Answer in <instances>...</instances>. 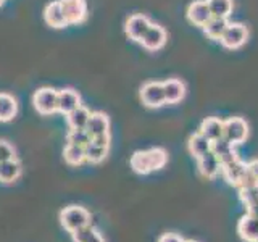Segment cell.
<instances>
[{"mask_svg":"<svg viewBox=\"0 0 258 242\" xmlns=\"http://www.w3.org/2000/svg\"><path fill=\"white\" fill-rule=\"evenodd\" d=\"M168 161V153L165 149H149V150H137L133 153L131 160V168L137 174H149L152 171L161 169Z\"/></svg>","mask_w":258,"mask_h":242,"instance_id":"obj_1","label":"cell"},{"mask_svg":"<svg viewBox=\"0 0 258 242\" xmlns=\"http://www.w3.org/2000/svg\"><path fill=\"white\" fill-rule=\"evenodd\" d=\"M60 223L68 232H75L87 224H92V215L81 205H68L60 212Z\"/></svg>","mask_w":258,"mask_h":242,"instance_id":"obj_2","label":"cell"},{"mask_svg":"<svg viewBox=\"0 0 258 242\" xmlns=\"http://www.w3.org/2000/svg\"><path fill=\"white\" fill-rule=\"evenodd\" d=\"M32 103L40 115H53L58 105V91L52 87H40L32 95Z\"/></svg>","mask_w":258,"mask_h":242,"instance_id":"obj_3","label":"cell"},{"mask_svg":"<svg viewBox=\"0 0 258 242\" xmlns=\"http://www.w3.org/2000/svg\"><path fill=\"white\" fill-rule=\"evenodd\" d=\"M141 100L149 108H160L166 103L163 83H153L149 81L141 87Z\"/></svg>","mask_w":258,"mask_h":242,"instance_id":"obj_4","label":"cell"},{"mask_svg":"<svg viewBox=\"0 0 258 242\" xmlns=\"http://www.w3.org/2000/svg\"><path fill=\"white\" fill-rule=\"evenodd\" d=\"M248 136V125L244 118L234 116L224 121V134L223 137L226 141H229L232 145H239L245 142Z\"/></svg>","mask_w":258,"mask_h":242,"instance_id":"obj_5","label":"cell"},{"mask_svg":"<svg viewBox=\"0 0 258 242\" xmlns=\"http://www.w3.org/2000/svg\"><path fill=\"white\" fill-rule=\"evenodd\" d=\"M247 39H248V29L244 26V24L229 23L228 28L224 31V34L220 39V42L223 47L234 50V48H239L244 45L247 42Z\"/></svg>","mask_w":258,"mask_h":242,"instance_id":"obj_6","label":"cell"},{"mask_svg":"<svg viewBox=\"0 0 258 242\" xmlns=\"http://www.w3.org/2000/svg\"><path fill=\"white\" fill-rule=\"evenodd\" d=\"M68 24H81L87 18L86 0H60Z\"/></svg>","mask_w":258,"mask_h":242,"instance_id":"obj_7","label":"cell"},{"mask_svg":"<svg viewBox=\"0 0 258 242\" xmlns=\"http://www.w3.org/2000/svg\"><path fill=\"white\" fill-rule=\"evenodd\" d=\"M221 173L224 176V179L228 181L231 186L240 188V184L244 183L245 174H247V163L236 158V160L229 161V163L221 165Z\"/></svg>","mask_w":258,"mask_h":242,"instance_id":"obj_8","label":"cell"},{"mask_svg":"<svg viewBox=\"0 0 258 242\" xmlns=\"http://www.w3.org/2000/svg\"><path fill=\"white\" fill-rule=\"evenodd\" d=\"M150 21L147 16L144 15H133L129 16L126 20V24H124V31L129 39L133 40H137V42H141L144 34L147 32V29L150 28Z\"/></svg>","mask_w":258,"mask_h":242,"instance_id":"obj_9","label":"cell"},{"mask_svg":"<svg viewBox=\"0 0 258 242\" xmlns=\"http://www.w3.org/2000/svg\"><path fill=\"white\" fill-rule=\"evenodd\" d=\"M187 18L192 24L204 28L205 24L213 18V15L208 8L207 0H196L194 4H190L187 8Z\"/></svg>","mask_w":258,"mask_h":242,"instance_id":"obj_10","label":"cell"},{"mask_svg":"<svg viewBox=\"0 0 258 242\" xmlns=\"http://www.w3.org/2000/svg\"><path fill=\"white\" fill-rule=\"evenodd\" d=\"M166 31L158 24H150V28L144 34L141 44L147 50H160L166 44Z\"/></svg>","mask_w":258,"mask_h":242,"instance_id":"obj_11","label":"cell"},{"mask_svg":"<svg viewBox=\"0 0 258 242\" xmlns=\"http://www.w3.org/2000/svg\"><path fill=\"white\" fill-rule=\"evenodd\" d=\"M197 166L200 174L207 177V179H213V177L218 176V173L221 171V163L215 153L210 150L207 153H204L202 157L197 158Z\"/></svg>","mask_w":258,"mask_h":242,"instance_id":"obj_12","label":"cell"},{"mask_svg":"<svg viewBox=\"0 0 258 242\" xmlns=\"http://www.w3.org/2000/svg\"><path fill=\"white\" fill-rule=\"evenodd\" d=\"M44 20L50 28L55 29H61L64 26H68L67 16L63 13V8L60 0H55V2H50L44 10Z\"/></svg>","mask_w":258,"mask_h":242,"instance_id":"obj_13","label":"cell"},{"mask_svg":"<svg viewBox=\"0 0 258 242\" xmlns=\"http://www.w3.org/2000/svg\"><path fill=\"white\" fill-rule=\"evenodd\" d=\"M86 129H87V133L91 134V137L110 134V118L102 111H92L91 118L87 121Z\"/></svg>","mask_w":258,"mask_h":242,"instance_id":"obj_14","label":"cell"},{"mask_svg":"<svg viewBox=\"0 0 258 242\" xmlns=\"http://www.w3.org/2000/svg\"><path fill=\"white\" fill-rule=\"evenodd\" d=\"M237 232L245 242H258V218L244 215L237 223Z\"/></svg>","mask_w":258,"mask_h":242,"instance_id":"obj_15","label":"cell"},{"mask_svg":"<svg viewBox=\"0 0 258 242\" xmlns=\"http://www.w3.org/2000/svg\"><path fill=\"white\" fill-rule=\"evenodd\" d=\"M81 105V95L75 89H63L58 91V105H56V111L68 115L75 108H78Z\"/></svg>","mask_w":258,"mask_h":242,"instance_id":"obj_16","label":"cell"},{"mask_svg":"<svg viewBox=\"0 0 258 242\" xmlns=\"http://www.w3.org/2000/svg\"><path fill=\"white\" fill-rule=\"evenodd\" d=\"M23 173V166L18 158L0 161V183L12 184L15 183Z\"/></svg>","mask_w":258,"mask_h":242,"instance_id":"obj_17","label":"cell"},{"mask_svg":"<svg viewBox=\"0 0 258 242\" xmlns=\"http://www.w3.org/2000/svg\"><path fill=\"white\" fill-rule=\"evenodd\" d=\"M212 152L218 157L221 165H226V163H229V161L239 158L236 150H234V145L229 141H226L224 137L212 142Z\"/></svg>","mask_w":258,"mask_h":242,"instance_id":"obj_18","label":"cell"},{"mask_svg":"<svg viewBox=\"0 0 258 242\" xmlns=\"http://www.w3.org/2000/svg\"><path fill=\"white\" fill-rule=\"evenodd\" d=\"M200 133L204 134L210 142H215L218 139H221L224 134V121L220 118H207L202 121L200 125Z\"/></svg>","mask_w":258,"mask_h":242,"instance_id":"obj_19","label":"cell"},{"mask_svg":"<svg viewBox=\"0 0 258 242\" xmlns=\"http://www.w3.org/2000/svg\"><path fill=\"white\" fill-rule=\"evenodd\" d=\"M239 197L247 207V213L258 218V184L239 188Z\"/></svg>","mask_w":258,"mask_h":242,"instance_id":"obj_20","label":"cell"},{"mask_svg":"<svg viewBox=\"0 0 258 242\" xmlns=\"http://www.w3.org/2000/svg\"><path fill=\"white\" fill-rule=\"evenodd\" d=\"M18 113V102L13 95L2 92L0 94V123H8Z\"/></svg>","mask_w":258,"mask_h":242,"instance_id":"obj_21","label":"cell"},{"mask_svg":"<svg viewBox=\"0 0 258 242\" xmlns=\"http://www.w3.org/2000/svg\"><path fill=\"white\" fill-rule=\"evenodd\" d=\"M163 89H165V99L166 103H177L184 99L185 95V86L182 81L179 79H168L163 83Z\"/></svg>","mask_w":258,"mask_h":242,"instance_id":"obj_22","label":"cell"},{"mask_svg":"<svg viewBox=\"0 0 258 242\" xmlns=\"http://www.w3.org/2000/svg\"><path fill=\"white\" fill-rule=\"evenodd\" d=\"M91 110L84 105H79L78 108H75L71 113L67 115V121H68V126L70 129H86L87 126V121L91 118Z\"/></svg>","mask_w":258,"mask_h":242,"instance_id":"obj_23","label":"cell"},{"mask_svg":"<svg viewBox=\"0 0 258 242\" xmlns=\"http://www.w3.org/2000/svg\"><path fill=\"white\" fill-rule=\"evenodd\" d=\"M63 158H64V161H67L68 165L79 166V165H83L86 161V149L83 147V145L67 142V145H64V150H63Z\"/></svg>","mask_w":258,"mask_h":242,"instance_id":"obj_24","label":"cell"},{"mask_svg":"<svg viewBox=\"0 0 258 242\" xmlns=\"http://www.w3.org/2000/svg\"><path fill=\"white\" fill-rule=\"evenodd\" d=\"M187 147H189V152H190V155L192 157H202L204 153L210 152L212 150V142H210L207 137L202 134L200 131L196 133V134H192L189 137V144H187Z\"/></svg>","mask_w":258,"mask_h":242,"instance_id":"obj_25","label":"cell"},{"mask_svg":"<svg viewBox=\"0 0 258 242\" xmlns=\"http://www.w3.org/2000/svg\"><path fill=\"white\" fill-rule=\"evenodd\" d=\"M84 149H86V161L94 163V165H99L105 158H107L110 147H107V145H100V144H97L91 139V142H89Z\"/></svg>","mask_w":258,"mask_h":242,"instance_id":"obj_26","label":"cell"},{"mask_svg":"<svg viewBox=\"0 0 258 242\" xmlns=\"http://www.w3.org/2000/svg\"><path fill=\"white\" fill-rule=\"evenodd\" d=\"M73 242H105L100 231L94 228L92 224H87L75 232H71Z\"/></svg>","mask_w":258,"mask_h":242,"instance_id":"obj_27","label":"cell"},{"mask_svg":"<svg viewBox=\"0 0 258 242\" xmlns=\"http://www.w3.org/2000/svg\"><path fill=\"white\" fill-rule=\"evenodd\" d=\"M228 21H226V18H213L210 20L205 26H204V32L207 34V37H210L212 40H220L221 36L224 34L226 28H228Z\"/></svg>","mask_w":258,"mask_h":242,"instance_id":"obj_28","label":"cell"},{"mask_svg":"<svg viewBox=\"0 0 258 242\" xmlns=\"http://www.w3.org/2000/svg\"><path fill=\"white\" fill-rule=\"evenodd\" d=\"M207 4L215 18H228L232 13V0H207Z\"/></svg>","mask_w":258,"mask_h":242,"instance_id":"obj_29","label":"cell"},{"mask_svg":"<svg viewBox=\"0 0 258 242\" xmlns=\"http://www.w3.org/2000/svg\"><path fill=\"white\" fill-rule=\"evenodd\" d=\"M67 141L70 144H78L86 147V145L91 142V134L87 133V129H70Z\"/></svg>","mask_w":258,"mask_h":242,"instance_id":"obj_30","label":"cell"},{"mask_svg":"<svg viewBox=\"0 0 258 242\" xmlns=\"http://www.w3.org/2000/svg\"><path fill=\"white\" fill-rule=\"evenodd\" d=\"M16 158V150L13 149V145L7 141H0V161L13 160Z\"/></svg>","mask_w":258,"mask_h":242,"instance_id":"obj_31","label":"cell"},{"mask_svg":"<svg viewBox=\"0 0 258 242\" xmlns=\"http://www.w3.org/2000/svg\"><path fill=\"white\" fill-rule=\"evenodd\" d=\"M247 174L250 176V179L258 184V160H252L247 163Z\"/></svg>","mask_w":258,"mask_h":242,"instance_id":"obj_32","label":"cell"},{"mask_svg":"<svg viewBox=\"0 0 258 242\" xmlns=\"http://www.w3.org/2000/svg\"><path fill=\"white\" fill-rule=\"evenodd\" d=\"M158 242H184V239L181 236H177V234L174 232H165V234H161Z\"/></svg>","mask_w":258,"mask_h":242,"instance_id":"obj_33","label":"cell"},{"mask_svg":"<svg viewBox=\"0 0 258 242\" xmlns=\"http://www.w3.org/2000/svg\"><path fill=\"white\" fill-rule=\"evenodd\" d=\"M4 4H5V0H0V7H2Z\"/></svg>","mask_w":258,"mask_h":242,"instance_id":"obj_34","label":"cell"},{"mask_svg":"<svg viewBox=\"0 0 258 242\" xmlns=\"http://www.w3.org/2000/svg\"><path fill=\"white\" fill-rule=\"evenodd\" d=\"M184 242H197V240H184Z\"/></svg>","mask_w":258,"mask_h":242,"instance_id":"obj_35","label":"cell"}]
</instances>
